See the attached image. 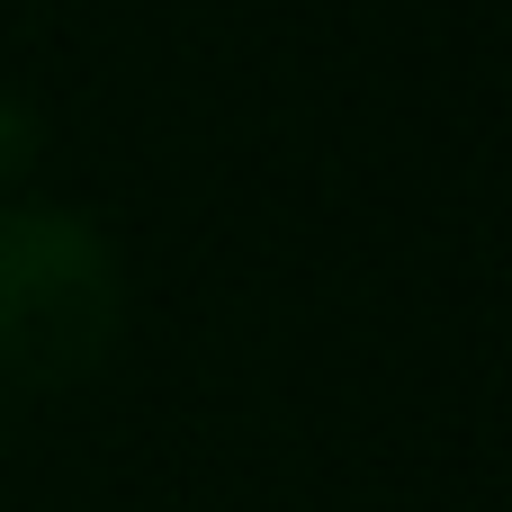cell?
<instances>
[{"instance_id":"obj_1","label":"cell","mask_w":512,"mask_h":512,"mask_svg":"<svg viewBox=\"0 0 512 512\" xmlns=\"http://www.w3.org/2000/svg\"><path fill=\"white\" fill-rule=\"evenodd\" d=\"M126 333V270L117 243L54 198L0 207V369L18 387L90 378Z\"/></svg>"},{"instance_id":"obj_2","label":"cell","mask_w":512,"mask_h":512,"mask_svg":"<svg viewBox=\"0 0 512 512\" xmlns=\"http://www.w3.org/2000/svg\"><path fill=\"white\" fill-rule=\"evenodd\" d=\"M36 153H45V117H36V99L0 90V189H18V180L36 171Z\"/></svg>"}]
</instances>
